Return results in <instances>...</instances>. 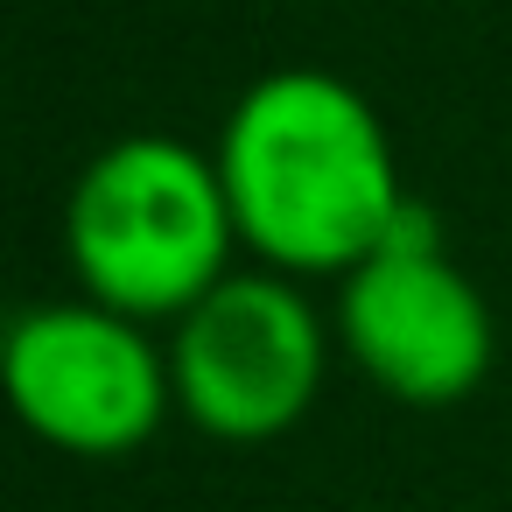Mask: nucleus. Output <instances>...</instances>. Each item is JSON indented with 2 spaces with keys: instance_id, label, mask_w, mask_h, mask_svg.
<instances>
[{
  "instance_id": "4",
  "label": "nucleus",
  "mask_w": 512,
  "mask_h": 512,
  "mask_svg": "<svg viewBox=\"0 0 512 512\" xmlns=\"http://www.w3.org/2000/svg\"><path fill=\"white\" fill-rule=\"evenodd\" d=\"M330 372V323L302 281L274 267H232L197 309L169 323L176 414L211 442L288 435Z\"/></svg>"
},
{
  "instance_id": "3",
  "label": "nucleus",
  "mask_w": 512,
  "mask_h": 512,
  "mask_svg": "<svg viewBox=\"0 0 512 512\" xmlns=\"http://www.w3.org/2000/svg\"><path fill=\"white\" fill-rule=\"evenodd\" d=\"M344 358L400 407H456L498 358L484 288L449 260L428 204H407L372 260L337 281Z\"/></svg>"
},
{
  "instance_id": "1",
  "label": "nucleus",
  "mask_w": 512,
  "mask_h": 512,
  "mask_svg": "<svg viewBox=\"0 0 512 512\" xmlns=\"http://www.w3.org/2000/svg\"><path fill=\"white\" fill-rule=\"evenodd\" d=\"M211 155L239 246L288 281H344L414 204L379 106L316 64L253 78L232 99Z\"/></svg>"
},
{
  "instance_id": "5",
  "label": "nucleus",
  "mask_w": 512,
  "mask_h": 512,
  "mask_svg": "<svg viewBox=\"0 0 512 512\" xmlns=\"http://www.w3.org/2000/svg\"><path fill=\"white\" fill-rule=\"evenodd\" d=\"M0 372H8V400L22 428L85 463L148 449L176 407L169 344H155L148 323L92 295L22 309L8 323Z\"/></svg>"
},
{
  "instance_id": "2",
  "label": "nucleus",
  "mask_w": 512,
  "mask_h": 512,
  "mask_svg": "<svg viewBox=\"0 0 512 512\" xmlns=\"http://www.w3.org/2000/svg\"><path fill=\"white\" fill-rule=\"evenodd\" d=\"M232 253L246 246L211 148L176 134H120L71 183L64 260L78 295L134 323H176L197 309L232 274Z\"/></svg>"
}]
</instances>
